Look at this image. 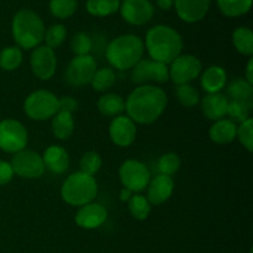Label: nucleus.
<instances>
[{
    "label": "nucleus",
    "mask_w": 253,
    "mask_h": 253,
    "mask_svg": "<svg viewBox=\"0 0 253 253\" xmlns=\"http://www.w3.org/2000/svg\"><path fill=\"white\" fill-rule=\"evenodd\" d=\"M168 98L161 86L143 84L133 89L125 100V111L135 124L151 125L167 108Z\"/></svg>",
    "instance_id": "nucleus-1"
},
{
    "label": "nucleus",
    "mask_w": 253,
    "mask_h": 253,
    "mask_svg": "<svg viewBox=\"0 0 253 253\" xmlns=\"http://www.w3.org/2000/svg\"><path fill=\"white\" fill-rule=\"evenodd\" d=\"M143 44L152 61L168 66L182 54L183 39L173 27L156 25L147 31Z\"/></svg>",
    "instance_id": "nucleus-2"
},
{
    "label": "nucleus",
    "mask_w": 253,
    "mask_h": 253,
    "mask_svg": "<svg viewBox=\"0 0 253 253\" xmlns=\"http://www.w3.org/2000/svg\"><path fill=\"white\" fill-rule=\"evenodd\" d=\"M145 44L141 37L132 34L121 35L111 40L105 51L106 61L113 68L131 69L142 59Z\"/></svg>",
    "instance_id": "nucleus-3"
},
{
    "label": "nucleus",
    "mask_w": 253,
    "mask_h": 253,
    "mask_svg": "<svg viewBox=\"0 0 253 253\" xmlns=\"http://www.w3.org/2000/svg\"><path fill=\"white\" fill-rule=\"evenodd\" d=\"M11 32L19 48L34 49L43 42L46 27L34 10L21 9L12 17Z\"/></svg>",
    "instance_id": "nucleus-4"
},
{
    "label": "nucleus",
    "mask_w": 253,
    "mask_h": 253,
    "mask_svg": "<svg viewBox=\"0 0 253 253\" xmlns=\"http://www.w3.org/2000/svg\"><path fill=\"white\" fill-rule=\"evenodd\" d=\"M98 195V183L95 178L85 173L74 172L64 179L61 187V197L64 203L72 207L89 204Z\"/></svg>",
    "instance_id": "nucleus-5"
},
{
    "label": "nucleus",
    "mask_w": 253,
    "mask_h": 253,
    "mask_svg": "<svg viewBox=\"0 0 253 253\" xmlns=\"http://www.w3.org/2000/svg\"><path fill=\"white\" fill-rule=\"evenodd\" d=\"M24 111L31 120L46 121L58 113V98L49 90H35L25 99Z\"/></svg>",
    "instance_id": "nucleus-6"
},
{
    "label": "nucleus",
    "mask_w": 253,
    "mask_h": 253,
    "mask_svg": "<svg viewBox=\"0 0 253 253\" xmlns=\"http://www.w3.org/2000/svg\"><path fill=\"white\" fill-rule=\"evenodd\" d=\"M29 142L26 127L15 119L0 121V150L6 153H15L25 150Z\"/></svg>",
    "instance_id": "nucleus-7"
},
{
    "label": "nucleus",
    "mask_w": 253,
    "mask_h": 253,
    "mask_svg": "<svg viewBox=\"0 0 253 253\" xmlns=\"http://www.w3.org/2000/svg\"><path fill=\"white\" fill-rule=\"evenodd\" d=\"M119 178L124 188L136 194L147 188L151 173L145 163L137 160H126L119 168Z\"/></svg>",
    "instance_id": "nucleus-8"
},
{
    "label": "nucleus",
    "mask_w": 253,
    "mask_h": 253,
    "mask_svg": "<svg viewBox=\"0 0 253 253\" xmlns=\"http://www.w3.org/2000/svg\"><path fill=\"white\" fill-rule=\"evenodd\" d=\"M10 165H11L15 174L19 175L20 178H25V179L41 178L46 170L42 156L35 151L26 150V148L15 153Z\"/></svg>",
    "instance_id": "nucleus-9"
},
{
    "label": "nucleus",
    "mask_w": 253,
    "mask_h": 253,
    "mask_svg": "<svg viewBox=\"0 0 253 253\" xmlns=\"http://www.w3.org/2000/svg\"><path fill=\"white\" fill-rule=\"evenodd\" d=\"M169 79L175 85L189 84L202 74V62L193 54H180L168 66Z\"/></svg>",
    "instance_id": "nucleus-10"
},
{
    "label": "nucleus",
    "mask_w": 253,
    "mask_h": 253,
    "mask_svg": "<svg viewBox=\"0 0 253 253\" xmlns=\"http://www.w3.org/2000/svg\"><path fill=\"white\" fill-rule=\"evenodd\" d=\"M96 69V61L91 54L74 56L66 71V79L71 85L83 86L90 84Z\"/></svg>",
    "instance_id": "nucleus-11"
},
{
    "label": "nucleus",
    "mask_w": 253,
    "mask_h": 253,
    "mask_svg": "<svg viewBox=\"0 0 253 253\" xmlns=\"http://www.w3.org/2000/svg\"><path fill=\"white\" fill-rule=\"evenodd\" d=\"M132 82L143 85L152 83H166L169 81L168 66L152 59H141L132 68Z\"/></svg>",
    "instance_id": "nucleus-12"
},
{
    "label": "nucleus",
    "mask_w": 253,
    "mask_h": 253,
    "mask_svg": "<svg viewBox=\"0 0 253 253\" xmlns=\"http://www.w3.org/2000/svg\"><path fill=\"white\" fill-rule=\"evenodd\" d=\"M30 67L36 78L41 81L51 79L56 73L57 68V57L54 49L49 48L46 44L37 46L30 56Z\"/></svg>",
    "instance_id": "nucleus-13"
},
{
    "label": "nucleus",
    "mask_w": 253,
    "mask_h": 253,
    "mask_svg": "<svg viewBox=\"0 0 253 253\" xmlns=\"http://www.w3.org/2000/svg\"><path fill=\"white\" fill-rule=\"evenodd\" d=\"M119 11L127 24L142 26L151 21L155 15V7L150 0H123Z\"/></svg>",
    "instance_id": "nucleus-14"
},
{
    "label": "nucleus",
    "mask_w": 253,
    "mask_h": 253,
    "mask_svg": "<svg viewBox=\"0 0 253 253\" xmlns=\"http://www.w3.org/2000/svg\"><path fill=\"white\" fill-rule=\"evenodd\" d=\"M136 135V124L127 115H119L111 120L109 126V136L115 146L128 147L135 142Z\"/></svg>",
    "instance_id": "nucleus-15"
},
{
    "label": "nucleus",
    "mask_w": 253,
    "mask_h": 253,
    "mask_svg": "<svg viewBox=\"0 0 253 253\" xmlns=\"http://www.w3.org/2000/svg\"><path fill=\"white\" fill-rule=\"evenodd\" d=\"M108 219V210L99 203H89L78 209L74 221L79 227L85 230H94L100 227Z\"/></svg>",
    "instance_id": "nucleus-16"
},
{
    "label": "nucleus",
    "mask_w": 253,
    "mask_h": 253,
    "mask_svg": "<svg viewBox=\"0 0 253 253\" xmlns=\"http://www.w3.org/2000/svg\"><path fill=\"white\" fill-rule=\"evenodd\" d=\"M211 0H173L177 15L188 24L202 21L208 14Z\"/></svg>",
    "instance_id": "nucleus-17"
},
{
    "label": "nucleus",
    "mask_w": 253,
    "mask_h": 253,
    "mask_svg": "<svg viewBox=\"0 0 253 253\" xmlns=\"http://www.w3.org/2000/svg\"><path fill=\"white\" fill-rule=\"evenodd\" d=\"M147 200L151 205H162L165 204L174 192V182L172 177L168 175L158 174L150 180L147 185Z\"/></svg>",
    "instance_id": "nucleus-18"
},
{
    "label": "nucleus",
    "mask_w": 253,
    "mask_h": 253,
    "mask_svg": "<svg viewBox=\"0 0 253 253\" xmlns=\"http://www.w3.org/2000/svg\"><path fill=\"white\" fill-rule=\"evenodd\" d=\"M44 167L54 174H62L69 168V155L66 148L59 145H51L42 155Z\"/></svg>",
    "instance_id": "nucleus-19"
},
{
    "label": "nucleus",
    "mask_w": 253,
    "mask_h": 253,
    "mask_svg": "<svg viewBox=\"0 0 253 253\" xmlns=\"http://www.w3.org/2000/svg\"><path fill=\"white\" fill-rule=\"evenodd\" d=\"M200 85L207 94L221 93L227 82V73L222 67L210 66L200 74Z\"/></svg>",
    "instance_id": "nucleus-20"
},
{
    "label": "nucleus",
    "mask_w": 253,
    "mask_h": 253,
    "mask_svg": "<svg viewBox=\"0 0 253 253\" xmlns=\"http://www.w3.org/2000/svg\"><path fill=\"white\" fill-rule=\"evenodd\" d=\"M229 99L221 93L207 94L202 100V111L211 121H217L224 119L227 113Z\"/></svg>",
    "instance_id": "nucleus-21"
},
{
    "label": "nucleus",
    "mask_w": 253,
    "mask_h": 253,
    "mask_svg": "<svg viewBox=\"0 0 253 253\" xmlns=\"http://www.w3.org/2000/svg\"><path fill=\"white\" fill-rule=\"evenodd\" d=\"M237 126L230 119H220L214 121L209 128V137L216 145H227L236 138Z\"/></svg>",
    "instance_id": "nucleus-22"
},
{
    "label": "nucleus",
    "mask_w": 253,
    "mask_h": 253,
    "mask_svg": "<svg viewBox=\"0 0 253 253\" xmlns=\"http://www.w3.org/2000/svg\"><path fill=\"white\" fill-rule=\"evenodd\" d=\"M96 108L101 115L108 116V118H116L125 111V100L119 94H104L98 99Z\"/></svg>",
    "instance_id": "nucleus-23"
},
{
    "label": "nucleus",
    "mask_w": 253,
    "mask_h": 253,
    "mask_svg": "<svg viewBox=\"0 0 253 253\" xmlns=\"http://www.w3.org/2000/svg\"><path fill=\"white\" fill-rule=\"evenodd\" d=\"M51 130L54 137L58 138V140H68L74 132L73 114L58 111V113L52 118Z\"/></svg>",
    "instance_id": "nucleus-24"
},
{
    "label": "nucleus",
    "mask_w": 253,
    "mask_h": 253,
    "mask_svg": "<svg viewBox=\"0 0 253 253\" xmlns=\"http://www.w3.org/2000/svg\"><path fill=\"white\" fill-rule=\"evenodd\" d=\"M253 84L247 82L245 78H237L232 81L227 86V96L232 101H252Z\"/></svg>",
    "instance_id": "nucleus-25"
},
{
    "label": "nucleus",
    "mask_w": 253,
    "mask_h": 253,
    "mask_svg": "<svg viewBox=\"0 0 253 253\" xmlns=\"http://www.w3.org/2000/svg\"><path fill=\"white\" fill-rule=\"evenodd\" d=\"M232 43L236 51L242 56L251 57L253 54V32L250 27H237L232 32Z\"/></svg>",
    "instance_id": "nucleus-26"
},
{
    "label": "nucleus",
    "mask_w": 253,
    "mask_h": 253,
    "mask_svg": "<svg viewBox=\"0 0 253 253\" xmlns=\"http://www.w3.org/2000/svg\"><path fill=\"white\" fill-rule=\"evenodd\" d=\"M253 0H216L220 11L227 17H240L251 10Z\"/></svg>",
    "instance_id": "nucleus-27"
},
{
    "label": "nucleus",
    "mask_w": 253,
    "mask_h": 253,
    "mask_svg": "<svg viewBox=\"0 0 253 253\" xmlns=\"http://www.w3.org/2000/svg\"><path fill=\"white\" fill-rule=\"evenodd\" d=\"M120 0H86V11L93 16L105 17L120 9Z\"/></svg>",
    "instance_id": "nucleus-28"
},
{
    "label": "nucleus",
    "mask_w": 253,
    "mask_h": 253,
    "mask_svg": "<svg viewBox=\"0 0 253 253\" xmlns=\"http://www.w3.org/2000/svg\"><path fill=\"white\" fill-rule=\"evenodd\" d=\"M128 211L133 219L138 221H143L147 219L152 210V205L147 200V198L142 194H133L127 202Z\"/></svg>",
    "instance_id": "nucleus-29"
},
{
    "label": "nucleus",
    "mask_w": 253,
    "mask_h": 253,
    "mask_svg": "<svg viewBox=\"0 0 253 253\" xmlns=\"http://www.w3.org/2000/svg\"><path fill=\"white\" fill-rule=\"evenodd\" d=\"M22 51L17 46H7L0 52V68L11 72L19 68L22 63Z\"/></svg>",
    "instance_id": "nucleus-30"
},
{
    "label": "nucleus",
    "mask_w": 253,
    "mask_h": 253,
    "mask_svg": "<svg viewBox=\"0 0 253 253\" xmlns=\"http://www.w3.org/2000/svg\"><path fill=\"white\" fill-rule=\"evenodd\" d=\"M115 82L116 74L114 72V69L109 68V67H103V68L96 69L90 84L94 90L99 91V93H103V91L109 90L115 84Z\"/></svg>",
    "instance_id": "nucleus-31"
},
{
    "label": "nucleus",
    "mask_w": 253,
    "mask_h": 253,
    "mask_svg": "<svg viewBox=\"0 0 253 253\" xmlns=\"http://www.w3.org/2000/svg\"><path fill=\"white\" fill-rule=\"evenodd\" d=\"M49 11L54 17L66 20L73 16L78 9V0H49Z\"/></svg>",
    "instance_id": "nucleus-32"
},
{
    "label": "nucleus",
    "mask_w": 253,
    "mask_h": 253,
    "mask_svg": "<svg viewBox=\"0 0 253 253\" xmlns=\"http://www.w3.org/2000/svg\"><path fill=\"white\" fill-rule=\"evenodd\" d=\"M175 96L178 101L185 108H194L200 103L199 91L192 84H183L175 88Z\"/></svg>",
    "instance_id": "nucleus-33"
},
{
    "label": "nucleus",
    "mask_w": 253,
    "mask_h": 253,
    "mask_svg": "<svg viewBox=\"0 0 253 253\" xmlns=\"http://www.w3.org/2000/svg\"><path fill=\"white\" fill-rule=\"evenodd\" d=\"M252 101L246 103V101H232L229 100L227 105V113L230 120L235 124H241L250 119V113H251Z\"/></svg>",
    "instance_id": "nucleus-34"
},
{
    "label": "nucleus",
    "mask_w": 253,
    "mask_h": 253,
    "mask_svg": "<svg viewBox=\"0 0 253 253\" xmlns=\"http://www.w3.org/2000/svg\"><path fill=\"white\" fill-rule=\"evenodd\" d=\"M101 166H103L101 156L98 152H95V151L85 152L81 157V161H79V167H81L79 170L85 173V174L91 175V177H94L100 170Z\"/></svg>",
    "instance_id": "nucleus-35"
},
{
    "label": "nucleus",
    "mask_w": 253,
    "mask_h": 253,
    "mask_svg": "<svg viewBox=\"0 0 253 253\" xmlns=\"http://www.w3.org/2000/svg\"><path fill=\"white\" fill-rule=\"evenodd\" d=\"M157 167L160 174L172 177V175L175 174L180 168L179 156L174 152L165 153V155L161 156L160 160H158Z\"/></svg>",
    "instance_id": "nucleus-36"
},
{
    "label": "nucleus",
    "mask_w": 253,
    "mask_h": 253,
    "mask_svg": "<svg viewBox=\"0 0 253 253\" xmlns=\"http://www.w3.org/2000/svg\"><path fill=\"white\" fill-rule=\"evenodd\" d=\"M66 37H67L66 26L62 24H54L46 30L43 41L46 42L47 47L54 49V48H58V47L63 43Z\"/></svg>",
    "instance_id": "nucleus-37"
},
{
    "label": "nucleus",
    "mask_w": 253,
    "mask_h": 253,
    "mask_svg": "<svg viewBox=\"0 0 253 253\" xmlns=\"http://www.w3.org/2000/svg\"><path fill=\"white\" fill-rule=\"evenodd\" d=\"M91 48H93V41L85 32H77L71 39V49L74 56H85L90 53Z\"/></svg>",
    "instance_id": "nucleus-38"
},
{
    "label": "nucleus",
    "mask_w": 253,
    "mask_h": 253,
    "mask_svg": "<svg viewBox=\"0 0 253 253\" xmlns=\"http://www.w3.org/2000/svg\"><path fill=\"white\" fill-rule=\"evenodd\" d=\"M236 138H239L240 143L246 148L249 152L253 151V120L252 118L247 119L246 121L237 126Z\"/></svg>",
    "instance_id": "nucleus-39"
},
{
    "label": "nucleus",
    "mask_w": 253,
    "mask_h": 253,
    "mask_svg": "<svg viewBox=\"0 0 253 253\" xmlns=\"http://www.w3.org/2000/svg\"><path fill=\"white\" fill-rule=\"evenodd\" d=\"M15 173L12 169L10 162L6 161H0V185H6L14 178Z\"/></svg>",
    "instance_id": "nucleus-40"
},
{
    "label": "nucleus",
    "mask_w": 253,
    "mask_h": 253,
    "mask_svg": "<svg viewBox=\"0 0 253 253\" xmlns=\"http://www.w3.org/2000/svg\"><path fill=\"white\" fill-rule=\"evenodd\" d=\"M78 109V101L73 96H62L58 98V111L73 114Z\"/></svg>",
    "instance_id": "nucleus-41"
},
{
    "label": "nucleus",
    "mask_w": 253,
    "mask_h": 253,
    "mask_svg": "<svg viewBox=\"0 0 253 253\" xmlns=\"http://www.w3.org/2000/svg\"><path fill=\"white\" fill-rule=\"evenodd\" d=\"M246 79L247 82L253 84V59L250 58L249 59V63H247L246 67Z\"/></svg>",
    "instance_id": "nucleus-42"
},
{
    "label": "nucleus",
    "mask_w": 253,
    "mask_h": 253,
    "mask_svg": "<svg viewBox=\"0 0 253 253\" xmlns=\"http://www.w3.org/2000/svg\"><path fill=\"white\" fill-rule=\"evenodd\" d=\"M157 6L162 10H169L173 6V0H156Z\"/></svg>",
    "instance_id": "nucleus-43"
},
{
    "label": "nucleus",
    "mask_w": 253,
    "mask_h": 253,
    "mask_svg": "<svg viewBox=\"0 0 253 253\" xmlns=\"http://www.w3.org/2000/svg\"><path fill=\"white\" fill-rule=\"evenodd\" d=\"M132 195H133V193L131 192V190L126 189V188H123V189H121V192H120V200H121V202L127 203L128 200L131 199V197H132Z\"/></svg>",
    "instance_id": "nucleus-44"
}]
</instances>
